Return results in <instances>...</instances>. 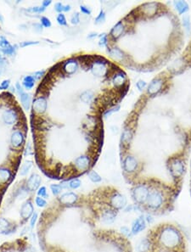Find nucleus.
<instances>
[{"instance_id": "7ed1b4c3", "label": "nucleus", "mask_w": 191, "mask_h": 252, "mask_svg": "<svg viewBox=\"0 0 191 252\" xmlns=\"http://www.w3.org/2000/svg\"><path fill=\"white\" fill-rule=\"evenodd\" d=\"M150 187L146 184H138L132 190V197L137 206L145 205L150 192Z\"/></svg>"}, {"instance_id": "ddd939ff", "label": "nucleus", "mask_w": 191, "mask_h": 252, "mask_svg": "<svg viewBox=\"0 0 191 252\" xmlns=\"http://www.w3.org/2000/svg\"><path fill=\"white\" fill-rule=\"evenodd\" d=\"M60 202L63 206H72L77 203L78 196L73 192H67L63 194L60 197Z\"/></svg>"}, {"instance_id": "5fc2aeb1", "label": "nucleus", "mask_w": 191, "mask_h": 252, "mask_svg": "<svg viewBox=\"0 0 191 252\" xmlns=\"http://www.w3.org/2000/svg\"><path fill=\"white\" fill-rule=\"evenodd\" d=\"M9 84H10V81L9 80H4L1 83V85H0V88L1 89H7L9 88Z\"/></svg>"}, {"instance_id": "0eeeda50", "label": "nucleus", "mask_w": 191, "mask_h": 252, "mask_svg": "<svg viewBox=\"0 0 191 252\" xmlns=\"http://www.w3.org/2000/svg\"><path fill=\"white\" fill-rule=\"evenodd\" d=\"M48 107V103L44 97H38L34 99L32 103L33 111L37 115H42L46 111Z\"/></svg>"}, {"instance_id": "4468645a", "label": "nucleus", "mask_w": 191, "mask_h": 252, "mask_svg": "<svg viewBox=\"0 0 191 252\" xmlns=\"http://www.w3.org/2000/svg\"><path fill=\"white\" fill-rule=\"evenodd\" d=\"M25 141V137L21 131H14L11 134L10 137V143H11L12 147H14V149H18L22 146Z\"/></svg>"}, {"instance_id": "338daca9", "label": "nucleus", "mask_w": 191, "mask_h": 252, "mask_svg": "<svg viewBox=\"0 0 191 252\" xmlns=\"http://www.w3.org/2000/svg\"><path fill=\"white\" fill-rule=\"evenodd\" d=\"M0 89H1V88H0Z\"/></svg>"}, {"instance_id": "4be33fe9", "label": "nucleus", "mask_w": 191, "mask_h": 252, "mask_svg": "<svg viewBox=\"0 0 191 252\" xmlns=\"http://www.w3.org/2000/svg\"><path fill=\"white\" fill-rule=\"evenodd\" d=\"M126 80H127L126 75L123 72H119L115 75L113 78V83L116 87H122L126 83Z\"/></svg>"}, {"instance_id": "f03ea898", "label": "nucleus", "mask_w": 191, "mask_h": 252, "mask_svg": "<svg viewBox=\"0 0 191 252\" xmlns=\"http://www.w3.org/2000/svg\"><path fill=\"white\" fill-rule=\"evenodd\" d=\"M164 204H165V196L162 191L160 189H150L148 197L146 199L144 206L149 211L156 212L163 208Z\"/></svg>"}, {"instance_id": "6e6552de", "label": "nucleus", "mask_w": 191, "mask_h": 252, "mask_svg": "<svg viewBox=\"0 0 191 252\" xmlns=\"http://www.w3.org/2000/svg\"><path fill=\"white\" fill-rule=\"evenodd\" d=\"M138 166L139 164L137 160L132 155H128L123 160V169L128 173H133L135 172L138 169Z\"/></svg>"}, {"instance_id": "e433bc0d", "label": "nucleus", "mask_w": 191, "mask_h": 252, "mask_svg": "<svg viewBox=\"0 0 191 252\" xmlns=\"http://www.w3.org/2000/svg\"><path fill=\"white\" fill-rule=\"evenodd\" d=\"M183 27L185 28L186 31H189L190 29V21H189V17L188 15L185 14L183 17Z\"/></svg>"}, {"instance_id": "c756f323", "label": "nucleus", "mask_w": 191, "mask_h": 252, "mask_svg": "<svg viewBox=\"0 0 191 252\" xmlns=\"http://www.w3.org/2000/svg\"><path fill=\"white\" fill-rule=\"evenodd\" d=\"M89 178L93 183H100L102 181V178L95 171H91V172H89Z\"/></svg>"}, {"instance_id": "72a5a7b5", "label": "nucleus", "mask_w": 191, "mask_h": 252, "mask_svg": "<svg viewBox=\"0 0 191 252\" xmlns=\"http://www.w3.org/2000/svg\"><path fill=\"white\" fill-rule=\"evenodd\" d=\"M9 46L11 45H10L9 41L7 40L3 36H0V48H1V49H7V48H9Z\"/></svg>"}, {"instance_id": "f257e3e1", "label": "nucleus", "mask_w": 191, "mask_h": 252, "mask_svg": "<svg viewBox=\"0 0 191 252\" xmlns=\"http://www.w3.org/2000/svg\"><path fill=\"white\" fill-rule=\"evenodd\" d=\"M159 241L161 245L167 249H174L182 241L181 234L173 227H166L161 232Z\"/></svg>"}, {"instance_id": "e2e57ef3", "label": "nucleus", "mask_w": 191, "mask_h": 252, "mask_svg": "<svg viewBox=\"0 0 191 252\" xmlns=\"http://www.w3.org/2000/svg\"><path fill=\"white\" fill-rule=\"evenodd\" d=\"M51 1H47V0H45V1H43V4H42V6H43L44 8H46V7H48V6H49L50 4H51Z\"/></svg>"}, {"instance_id": "f8f14e48", "label": "nucleus", "mask_w": 191, "mask_h": 252, "mask_svg": "<svg viewBox=\"0 0 191 252\" xmlns=\"http://www.w3.org/2000/svg\"><path fill=\"white\" fill-rule=\"evenodd\" d=\"M146 228V222L145 219V217H139L137 219L134 221L132 224L131 232L133 235H137L139 233H141L143 230H145Z\"/></svg>"}, {"instance_id": "3c124183", "label": "nucleus", "mask_w": 191, "mask_h": 252, "mask_svg": "<svg viewBox=\"0 0 191 252\" xmlns=\"http://www.w3.org/2000/svg\"><path fill=\"white\" fill-rule=\"evenodd\" d=\"M37 212H35L34 214H32V216H31V221H30V227H31V228H34L35 224H36V222H37Z\"/></svg>"}, {"instance_id": "864d4df0", "label": "nucleus", "mask_w": 191, "mask_h": 252, "mask_svg": "<svg viewBox=\"0 0 191 252\" xmlns=\"http://www.w3.org/2000/svg\"><path fill=\"white\" fill-rule=\"evenodd\" d=\"M80 9L82 13H83L84 14H91V9L88 8L87 6L84 5H81L80 6Z\"/></svg>"}, {"instance_id": "49530a36", "label": "nucleus", "mask_w": 191, "mask_h": 252, "mask_svg": "<svg viewBox=\"0 0 191 252\" xmlns=\"http://www.w3.org/2000/svg\"><path fill=\"white\" fill-rule=\"evenodd\" d=\"M1 51L3 52L5 55H12L14 53V49L13 46H9V48L4 49H1Z\"/></svg>"}, {"instance_id": "0e129e2a", "label": "nucleus", "mask_w": 191, "mask_h": 252, "mask_svg": "<svg viewBox=\"0 0 191 252\" xmlns=\"http://www.w3.org/2000/svg\"><path fill=\"white\" fill-rule=\"evenodd\" d=\"M3 20H4V19H3V14L0 13V22L1 23H3Z\"/></svg>"}, {"instance_id": "603ef678", "label": "nucleus", "mask_w": 191, "mask_h": 252, "mask_svg": "<svg viewBox=\"0 0 191 252\" xmlns=\"http://www.w3.org/2000/svg\"><path fill=\"white\" fill-rule=\"evenodd\" d=\"M119 109H120V106L117 105L116 106V107H114V108H112V109L109 110H107V111L106 112V114H105V115L106 116H108V115H111V114H113L114 112H117L119 110Z\"/></svg>"}, {"instance_id": "052dcab7", "label": "nucleus", "mask_w": 191, "mask_h": 252, "mask_svg": "<svg viewBox=\"0 0 191 252\" xmlns=\"http://www.w3.org/2000/svg\"><path fill=\"white\" fill-rule=\"evenodd\" d=\"M98 33L97 32H91V33H89V35H88V38L89 39H92V38H94V37H97Z\"/></svg>"}, {"instance_id": "bf43d9fd", "label": "nucleus", "mask_w": 191, "mask_h": 252, "mask_svg": "<svg viewBox=\"0 0 191 252\" xmlns=\"http://www.w3.org/2000/svg\"><path fill=\"white\" fill-rule=\"evenodd\" d=\"M60 185L61 186L62 189H68V188H69V183H68V182H66V181H64V182H62V183H60Z\"/></svg>"}, {"instance_id": "20e7f679", "label": "nucleus", "mask_w": 191, "mask_h": 252, "mask_svg": "<svg viewBox=\"0 0 191 252\" xmlns=\"http://www.w3.org/2000/svg\"><path fill=\"white\" fill-rule=\"evenodd\" d=\"M110 202V206L111 208H113L116 211H119V210H123L127 206V199L124 195L118 192H115L112 194L109 200Z\"/></svg>"}, {"instance_id": "4c0bfd02", "label": "nucleus", "mask_w": 191, "mask_h": 252, "mask_svg": "<svg viewBox=\"0 0 191 252\" xmlns=\"http://www.w3.org/2000/svg\"><path fill=\"white\" fill-rule=\"evenodd\" d=\"M44 10H45V8L43 6H35L27 9V11L31 12V13H43Z\"/></svg>"}, {"instance_id": "9d476101", "label": "nucleus", "mask_w": 191, "mask_h": 252, "mask_svg": "<svg viewBox=\"0 0 191 252\" xmlns=\"http://www.w3.org/2000/svg\"><path fill=\"white\" fill-rule=\"evenodd\" d=\"M74 164L76 169L81 172H84L89 168L91 160H90V158L87 155H81L75 160Z\"/></svg>"}, {"instance_id": "69168bd1", "label": "nucleus", "mask_w": 191, "mask_h": 252, "mask_svg": "<svg viewBox=\"0 0 191 252\" xmlns=\"http://www.w3.org/2000/svg\"><path fill=\"white\" fill-rule=\"evenodd\" d=\"M3 62H4V59H3V57L2 55H0V64H3Z\"/></svg>"}, {"instance_id": "a19ab883", "label": "nucleus", "mask_w": 191, "mask_h": 252, "mask_svg": "<svg viewBox=\"0 0 191 252\" xmlns=\"http://www.w3.org/2000/svg\"><path fill=\"white\" fill-rule=\"evenodd\" d=\"M39 44V42L37 41H25V42H21L20 43V48H26L27 46H31V45H37Z\"/></svg>"}, {"instance_id": "8fccbe9b", "label": "nucleus", "mask_w": 191, "mask_h": 252, "mask_svg": "<svg viewBox=\"0 0 191 252\" xmlns=\"http://www.w3.org/2000/svg\"><path fill=\"white\" fill-rule=\"evenodd\" d=\"M45 74V71H38V72H35L34 75L32 76L33 78H34L35 81L36 80H39V79H41V78H43V75Z\"/></svg>"}, {"instance_id": "9b49d317", "label": "nucleus", "mask_w": 191, "mask_h": 252, "mask_svg": "<svg viewBox=\"0 0 191 252\" xmlns=\"http://www.w3.org/2000/svg\"><path fill=\"white\" fill-rule=\"evenodd\" d=\"M117 217V211L109 206L101 212V220L105 223H112Z\"/></svg>"}, {"instance_id": "09e8293b", "label": "nucleus", "mask_w": 191, "mask_h": 252, "mask_svg": "<svg viewBox=\"0 0 191 252\" xmlns=\"http://www.w3.org/2000/svg\"><path fill=\"white\" fill-rule=\"evenodd\" d=\"M136 87H137L139 90L142 91V90H144V89L146 87H147V83H146L145 81L139 80L137 83V84H136Z\"/></svg>"}, {"instance_id": "79ce46f5", "label": "nucleus", "mask_w": 191, "mask_h": 252, "mask_svg": "<svg viewBox=\"0 0 191 252\" xmlns=\"http://www.w3.org/2000/svg\"><path fill=\"white\" fill-rule=\"evenodd\" d=\"M71 23L72 25H77L80 23V15L78 13H75L72 14L71 18Z\"/></svg>"}, {"instance_id": "58836bf2", "label": "nucleus", "mask_w": 191, "mask_h": 252, "mask_svg": "<svg viewBox=\"0 0 191 252\" xmlns=\"http://www.w3.org/2000/svg\"><path fill=\"white\" fill-rule=\"evenodd\" d=\"M56 20H57V22L60 24V26H66V24H67V22H66V16H65V14H62V13H61V14H58Z\"/></svg>"}, {"instance_id": "39448f33", "label": "nucleus", "mask_w": 191, "mask_h": 252, "mask_svg": "<svg viewBox=\"0 0 191 252\" xmlns=\"http://www.w3.org/2000/svg\"><path fill=\"white\" fill-rule=\"evenodd\" d=\"M106 60H104L101 57L95 58V60L93 61L91 67V72L94 76L97 77H103L106 73Z\"/></svg>"}, {"instance_id": "6ab92c4d", "label": "nucleus", "mask_w": 191, "mask_h": 252, "mask_svg": "<svg viewBox=\"0 0 191 252\" xmlns=\"http://www.w3.org/2000/svg\"><path fill=\"white\" fill-rule=\"evenodd\" d=\"M123 31H124V25H123V23L122 21H119L112 27L110 35H111V37L113 39L117 40L123 35Z\"/></svg>"}, {"instance_id": "a211bd4d", "label": "nucleus", "mask_w": 191, "mask_h": 252, "mask_svg": "<svg viewBox=\"0 0 191 252\" xmlns=\"http://www.w3.org/2000/svg\"><path fill=\"white\" fill-rule=\"evenodd\" d=\"M34 212V208L31 201H27L20 208V217L24 220L28 219L31 216H32Z\"/></svg>"}, {"instance_id": "a18cd8bd", "label": "nucleus", "mask_w": 191, "mask_h": 252, "mask_svg": "<svg viewBox=\"0 0 191 252\" xmlns=\"http://www.w3.org/2000/svg\"><path fill=\"white\" fill-rule=\"evenodd\" d=\"M121 232H122V233H123V235H125V236H127V237H130L132 234V232L131 230L128 228V227L126 226H123L121 228Z\"/></svg>"}, {"instance_id": "c03bdc74", "label": "nucleus", "mask_w": 191, "mask_h": 252, "mask_svg": "<svg viewBox=\"0 0 191 252\" xmlns=\"http://www.w3.org/2000/svg\"><path fill=\"white\" fill-rule=\"evenodd\" d=\"M41 23H42V26H44V27H47V28L51 26V21H50V20H49V18L44 17V16L41 18Z\"/></svg>"}, {"instance_id": "2f4dec72", "label": "nucleus", "mask_w": 191, "mask_h": 252, "mask_svg": "<svg viewBox=\"0 0 191 252\" xmlns=\"http://www.w3.org/2000/svg\"><path fill=\"white\" fill-rule=\"evenodd\" d=\"M81 184H82L81 181L78 178H75L69 183V188L71 189H77L78 188H80Z\"/></svg>"}, {"instance_id": "f704fd0d", "label": "nucleus", "mask_w": 191, "mask_h": 252, "mask_svg": "<svg viewBox=\"0 0 191 252\" xmlns=\"http://www.w3.org/2000/svg\"><path fill=\"white\" fill-rule=\"evenodd\" d=\"M105 20H106V14H105L104 10L101 9L99 15L95 19V24H100V23L105 22Z\"/></svg>"}, {"instance_id": "a878e982", "label": "nucleus", "mask_w": 191, "mask_h": 252, "mask_svg": "<svg viewBox=\"0 0 191 252\" xmlns=\"http://www.w3.org/2000/svg\"><path fill=\"white\" fill-rule=\"evenodd\" d=\"M94 95L93 91H91V90H87V91L83 92V94L80 95V99L83 103L89 104L94 99Z\"/></svg>"}, {"instance_id": "2eb2a0df", "label": "nucleus", "mask_w": 191, "mask_h": 252, "mask_svg": "<svg viewBox=\"0 0 191 252\" xmlns=\"http://www.w3.org/2000/svg\"><path fill=\"white\" fill-rule=\"evenodd\" d=\"M41 178L40 176L37 173H33L31 176L28 178V180L26 182V189L29 191H35L38 189V187L41 183Z\"/></svg>"}, {"instance_id": "1a4fd4ad", "label": "nucleus", "mask_w": 191, "mask_h": 252, "mask_svg": "<svg viewBox=\"0 0 191 252\" xmlns=\"http://www.w3.org/2000/svg\"><path fill=\"white\" fill-rule=\"evenodd\" d=\"M3 122L6 125H14L18 120V114L15 110L8 109L4 110L2 115Z\"/></svg>"}, {"instance_id": "dca6fc26", "label": "nucleus", "mask_w": 191, "mask_h": 252, "mask_svg": "<svg viewBox=\"0 0 191 252\" xmlns=\"http://www.w3.org/2000/svg\"><path fill=\"white\" fill-rule=\"evenodd\" d=\"M62 69L66 74L72 75L77 72L78 69V63L75 59H70L64 62Z\"/></svg>"}, {"instance_id": "37998d69", "label": "nucleus", "mask_w": 191, "mask_h": 252, "mask_svg": "<svg viewBox=\"0 0 191 252\" xmlns=\"http://www.w3.org/2000/svg\"><path fill=\"white\" fill-rule=\"evenodd\" d=\"M37 195L39 196V197H49V195H47V189H46L45 187H41L40 189H38V191H37Z\"/></svg>"}, {"instance_id": "4d7b16f0", "label": "nucleus", "mask_w": 191, "mask_h": 252, "mask_svg": "<svg viewBox=\"0 0 191 252\" xmlns=\"http://www.w3.org/2000/svg\"><path fill=\"white\" fill-rule=\"evenodd\" d=\"M145 219L146 223H152L153 221H154L153 217H152L150 215H146L145 217Z\"/></svg>"}, {"instance_id": "aec40b11", "label": "nucleus", "mask_w": 191, "mask_h": 252, "mask_svg": "<svg viewBox=\"0 0 191 252\" xmlns=\"http://www.w3.org/2000/svg\"><path fill=\"white\" fill-rule=\"evenodd\" d=\"M11 171L5 167H0V184L6 183L11 178Z\"/></svg>"}, {"instance_id": "ea45409f", "label": "nucleus", "mask_w": 191, "mask_h": 252, "mask_svg": "<svg viewBox=\"0 0 191 252\" xmlns=\"http://www.w3.org/2000/svg\"><path fill=\"white\" fill-rule=\"evenodd\" d=\"M35 202H36V204H37V206H38V207H45L46 206H47V201L43 199V198L42 197H37L36 198V200H35Z\"/></svg>"}, {"instance_id": "393cba45", "label": "nucleus", "mask_w": 191, "mask_h": 252, "mask_svg": "<svg viewBox=\"0 0 191 252\" xmlns=\"http://www.w3.org/2000/svg\"><path fill=\"white\" fill-rule=\"evenodd\" d=\"M109 53L112 58H114L115 60H122L124 59V53H123L121 49H119L118 48H114V49H111L109 50Z\"/></svg>"}, {"instance_id": "c85d7f7f", "label": "nucleus", "mask_w": 191, "mask_h": 252, "mask_svg": "<svg viewBox=\"0 0 191 252\" xmlns=\"http://www.w3.org/2000/svg\"><path fill=\"white\" fill-rule=\"evenodd\" d=\"M150 243L148 239H144L140 242L139 245V249L140 252H148L150 250Z\"/></svg>"}, {"instance_id": "423d86ee", "label": "nucleus", "mask_w": 191, "mask_h": 252, "mask_svg": "<svg viewBox=\"0 0 191 252\" xmlns=\"http://www.w3.org/2000/svg\"><path fill=\"white\" fill-rule=\"evenodd\" d=\"M169 170L173 178H178L184 172V166L179 159L173 158L169 164Z\"/></svg>"}, {"instance_id": "13d9d810", "label": "nucleus", "mask_w": 191, "mask_h": 252, "mask_svg": "<svg viewBox=\"0 0 191 252\" xmlns=\"http://www.w3.org/2000/svg\"><path fill=\"white\" fill-rule=\"evenodd\" d=\"M16 90H17L18 94H23L24 93V90H23V88L20 85V83H16Z\"/></svg>"}, {"instance_id": "7c9ffc66", "label": "nucleus", "mask_w": 191, "mask_h": 252, "mask_svg": "<svg viewBox=\"0 0 191 252\" xmlns=\"http://www.w3.org/2000/svg\"><path fill=\"white\" fill-rule=\"evenodd\" d=\"M50 189H51L52 193L54 196H57L62 192V188L60 184H51L50 185Z\"/></svg>"}, {"instance_id": "bb28decb", "label": "nucleus", "mask_w": 191, "mask_h": 252, "mask_svg": "<svg viewBox=\"0 0 191 252\" xmlns=\"http://www.w3.org/2000/svg\"><path fill=\"white\" fill-rule=\"evenodd\" d=\"M22 84L23 86L25 87V88L30 90V89H31L33 87H34L35 84L34 78H33L32 76H26V77H25L24 79H23Z\"/></svg>"}, {"instance_id": "473e14b6", "label": "nucleus", "mask_w": 191, "mask_h": 252, "mask_svg": "<svg viewBox=\"0 0 191 252\" xmlns=\"http://www.w3.org/2000/svg\"><path fill=\"white\" fill-rule=\"evenodd\" d=\"M132 137V133L129 130H125L122 135V142L123 143H128Z\"/></svg>"}, {"instance_id": "6e6d98bb", "label": "nucleus", "mask_w": 191, "mask_h": 252, "mask_svg": "<svg viewBox=\"0 0 191 252\" xmlns=\"http://www.w3.org/2000/svg\"><path fill=\"white\" fill-rule=\"evenodd\" d=\"M63 8H64V5L61 3H55V5H54V9L60 14H61V12H63Z\"/></svg>"}, {"instance_id": "de8ad7c7", "label": "nucleus", "mask_w": 191, "mask_h": 252, "mask_svg": "<svg viewBox=\"0 0 191 252\" xmlns=\"http://www.w3.org/2000/svg\"><path fill=\"white\" fill-rule=\"evenodd\" d=\"M32 27H33V31L35 32H37V33H41L43 31V26L41 24H39V23H35V24H33Z\"/></svg>"}, {"instance_id": "b1692460", "label": "nucleus", "mask_w": 191, "mask_h": 252, "mask_svg": "<svg viewBox=\"0 0 191 252\" xmlns=\"http://www.w3.org/2000/svg\"><path fill=\"white\" fill-rule=\"evenodd\" d=\"M174 6L178 12V14H182L188 11V3L184 2V1H175L174 2Z\"/></svg>"}, {"instance_id": "c9c22d12", "label": "nucleus", "mask_w": 191, "mask_h": 252, "mask_svg": "<svg viewBox=\"0 0 191 252\" xmlns=\"http://www.w3.org/2000/svg\"><path fill=\"white\" fill-rule=\"evenodd\" d=\"M107 43H108V36L106 33H103V34H101L100 36L99 44L101 47H105V46H107Z\"/></svg>"}, {"instance_id": "cd10ccee", "label": "nucleus", "mask_w": 191, "mask_h": 252, "mask_svg": "<svg viewBox=\"0 0 191 252\" xmlns=\"http://www.w3.org/2000/svg\"><path fill=\"white\" fill-rule=\"evenodd\" d=\"M31 166H32V161L31 160H26L25 163L23 164L20 170V176H26L31 170Z\"/></svg>"}, {"instance_id": "f3484780", "label": "nucleus", "mask_w": 191, "mask_h": 252, "mask_svg": "<svg viewBox=\"0 0 191 252\" xmlns=\"http://www.w3.org/2000/svg\"><path fill=\"white\" fill-rule=\"evenodd\" d=\"M163 86V80L161 78H155L151 81L148 86V94L150 95L157 94L161 90Z\"/></svg>"}, {"instance_id": "5701e85b", "label": "nucleus", "mask_w": 191, "mask_h": 252, "mask_svg": "<svg viewBox=\"0 0 191 252\" xmlns=\"http://www.w3.org/2000/svg\"><path fill=\"white\" fill-rule=\"evenodd\" d=\"M12 229L10 228L9 221L6 220L4 218L0 219V233L2 234H9V233H12Z\"/></svg>"}, {"instance_id": "412c9836", "label": "nucleus", "mask_w": 191, "mask_h": 252, "mask_svg": "<svg viewBox=\"0 0 191 252\" xmlns=\"http://www.w3.org/2000/svg\"><path fill=\"white\" fill-rule=\"evenodd\" d=\"M20 103H21V105L24 108L25 110H28L31 107V95L29 94H26V93H23L21 94L20 95Z\"/></svg>"}, {"instance_id": "680f3d73", "label": "nucleus", "mask_w": 191, "mask_h": 252, "mask_svg": "<svg viewBox=\"0 0 191 252\" xmlns=\"http://www.w3.org/2000/svg\"><path fill=\"white\" fill-rule=\"evenodd\" d=\"M71 9V5L69 4H66V5H64V8H63V11L64 12H69Z\"/></svg>"}]
</instances>
